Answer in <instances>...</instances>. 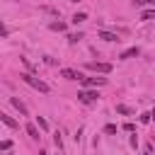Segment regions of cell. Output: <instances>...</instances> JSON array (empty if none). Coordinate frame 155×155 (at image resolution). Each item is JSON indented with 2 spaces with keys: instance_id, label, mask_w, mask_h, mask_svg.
Returning a JSON list of instances; mask_svg holds the SVG:
<instances>
[{
  "instance_id": "6da1fadb",
  "label": "cell",
  "mask_w": 155,
  "mask_h": 155,
  "mask_svg": "<svg viewBox=\"0 0 155 155\" xmlns=\"http://www.w3.org/2000/svg\"><path fill=\"white\" fill-rule=\"evenodd\" d=\"M19 78H22V80H24L27 85H31L34 90H39V92H44V94H46V92H51V87H48V85H46L44 80H39V78H34V75H29V73H22Z\"/></svg>"
},
{
  "instance_id": "7a4b0ae2",
  "label": "cell",
  "mask_w": 155,
  "mask_h": 155,
  "mask_svg": "<svg viewBox=\"0 0 155 155\" xmlns=\"http://www.w3.org/2000/svg\"><path fill=\"white\" fill-rule=\"evenodd\" d=\"M87 68L94 70V73H109L111 70V63H97V61H92V63H87Z\"/></svg>"
},
{
  "instance_id": "3957f363",
  "label": "cell",
  "mask_w": 155,
  "mask_h": 155,
  "mask_svg": "<svg viewBox=\"0 0 155 155\" xmlns=\"http://www.w3.org/2000/svg\"><path fill=\"white\" fill-rule=\"evenodd\" d=\"M97 97H99L97 92H87V90H85V92H78V99H80L82 104H92Z\"/></svg>"
},
{
  "instance_id": "277c9868",
  "label": "cell",
  "mask_w": 155,
  "mask_h": 155,
  "mask_svg": "<svg viewBox=\"0 0 155 155\" xmlns=\"http://www.w3.org/2000/svg\"><path fill=\"white\" fill-rule=\"evenodd\" d=\"M61 75H63L65 80H82V73H78V70H73V68H63Z\"/></svg>"
},
{
  "instance_id": "5b68a950",
  "label": "cell",
  "mask_w": 155,
  "mask_h": 155,
  "mask_svg": "<svg viewBox=\"0 0 155 155\" xmlns=\"http://www.w3.org/2000/svg\"><path fill=\"white\" fill-rule=\"evenodd\" d=\"M97 36H99V39H104V41H121V39H119V34H114V31H104V29H102Z\"/></svg>"
},
{
  "instance_id": "8992f818",
  "label": "cell",
  "mask_w": 155,
  "mask_h": 155,
  "mask_svg": "<svg viewBox=\"0 0 155 155\" xmlns=\"http://www.w3.org/2000/svg\"><path fill=\"white\" fill-rule=\"evenodd\" d=\"M0 121H2L5 126H10V128H17V121H15L12 116H7L5 111H0Z\"/></svg>"
},
{
  "instance_id": "52a82bcc",
  "label": "cell",
  "mask_w": 155,
  "mask_h": 155,
  "mask_svg": "<svg viewBox=\"0 0 155 155\" xmlns=\"http://www.w3.org/2000/svg\"><path fill=\"white\" fill-rule=\"evenodd\" d=\"M138 53H140V48H138V46H131V48H126V51L121 53V58L126 61V58H133V56H138Z\"/></svg>"
},
{
  "instance_id": "ba28073f",
  "label": "cell",
  "mask_w": 155,
  "mask_h": 155,
  "mask_svg": "<svg viewBox=\"0 0 155 155\" xmlns=\"http://www.w3.org/2000/svg\"><path fill=\"white\" fill-rule=\"evenodd\" d=\"M12 104H15V109H19V114H22V116H27V107L22 104V99H17V97H12Z\"/></svg>"
},
{
  "instance_id": "9c48e42d",
  "label": "cell",
  "mask_w": 155,
  "mask_h": 155,
  "mask_svg": "<svg viewBox=\"0 0 155 155\" xmlns=\"http://www.w3.org/2000/svg\"><path fill=\"white\" fill-rule=\"evenodd\" d=\"M107 82V78H87L85 80V85H104Z\"/></svg>"
},
{
  "instance_id": "30bf717a",
  "label": "cell",
  "mask_w": 155,
  "mask_h": 155,
  "mask_svg": "<svg viewBox=\"0 0 155 155\" xmlns=\"http://www.w3.org/2000/svg\"><path fill=\"white\" fill-rule=\"evenodd\" d=\"M85 19H87L85 12H75V15H73V24H80V22H85Z\"/></svg>"
},
{
  "instance_id": "8fae6325",
  "label": "cell",
  "mask_w": 155,
  "mask_h": 155,
  "mask_svg": "<svg viewBox=\"0 0 155 155\" xmlns=\"http://www.w3.org/2000/svg\"><path fill=\"white\" fill-rule=\"evenodd\" d=\"M116 111H119V114H126V116H128V114H133V109H131V107H126V104H116Z\"/></svg>"
},
{
  "instance_id": "7c38bea8",
  "label": "cell",
  "mask_w": 155,
  "mask_h": 155,
  "mask_svg": "<svg viewBox=\"0 0 155 155\" xmlns=\"http://www.w3.org/2000/svg\"><path fill=\"white\" fill-rule=\"evenodd\" d=\"M153 17H155V10H153V7H150V10H145V12L140 15V19H145V22H148V19H153Z\"/></svg>"
},
{
  "instance_id": "4fadbf2b",
  "label": "cell",
  "mask_w": 155,
  "mask_h": 155,
  "mask_svg": "<svg viewBox=\"0 0 155 155\" xmlns=\"http://www.w3.org/2000/svg\"><path fill=\"white\" fill-rule=\"evenodd\" d=\"M51 29H53V31H63L65 24H63V22H51Z\"/></svg>"
},
{
  "instance_id": "5bb4252c",
  "label": "cell",
  "mask_w": 155,
  "mask_h": 155,
  "mask_svg": "<svg viewBox=\"0 0 155 155\" xmlns=\"http://www.w3.org/2000/svg\"><path fill=\"white\" fill-rule=\"evenodd\" d=\"M27 133H29L31 138H39V131H36V126H31V124L27 126Z\"/></svg>"
},
{
  "instance_id": "9a60e30c",
  "label": "cell",
  "mask_w": 155,
  "mask_h": 155,
  "mask_svg": "<svg viewBox=\"0 0 155 155\" xmlns=\"http://www.w3.org/2000/svg\"><path fill=\"white\" fill-rule=\"evenodd\" d=\"M36 124H39V128H44V131H48V124H46V119H41V116H36Z\"/></svg>"
},
{
  "instance_id": "2e32d148",
  "label": "cell",
  "mask_w": 155,
  "mask_h": 155,
  "mask_svg": "<svg viewBox=\"0 0 155 155\" xmlns=\"http://www.w3.org/2000/svg\"><path fill=\"white\" fill-rule=\"evenodd\" d=\"M12 148V140H0V150H10Z\"/></svg>"
},
{
  "instance_id": "e0dca14e",
  "label": "cell",
  "mask_w": 155,
  "mask_h": 155,
  "mask_svg": "<svg viewBox=\"0 0 155 155\" xmlns=\"http://www.w3.org/2000/svg\"><path fill=\"white\" fill-rule=\"evenodd\" d=\"M68 39H70V44H78V41H80V39H82V34H70V36H68Z\"/></svg>"
},
{
  "instance_id": "ac0fdd59",
  "label": "cell",
  "mask_w": 155,
  "mask_h": 155,
  "mask_svg": "<svg viewBox=\"0 0 155 155\" xmlns=\"http://www.w3.org/2000/svg\"><path fill=\"white\" fill-rule=\"evenodd\" d=\"M140 121H143V124H150V111H143V114H140Z\"/></svg>"
},
{
  "instance_id": "d6986e66",
  "label": "cell",
  "mask_w": 155,
  "mask_h": 155,
  "mask_svg": "<svg viewBox=\"0 0 155 155\" xmlns=\"http://www.w3.org/2000/svg\"><path fill=\"white\" fill-rule=\"evenodd\" d=\"M104 133H116V126H114V124H107V126H104Z\"/></svg>"
},
{
  "instance_id": "ffe728a7",
  "label": "cell",
  "mask_w": 155,
  "mask_h": 155,
  "mask_svg": "<svg viewBox=\"0 0 155 155\" xmlns=\"http://www.w3.org/2000/svg\"><path fill=\"white\" fill-rule=\"evenodd\" d=\"M136 5H155V0H136Z\"/></svg>"
},
{
  "instance_id": "44dd1931",
  "label": "cell",
  "mask_w": 155,
  "mask_h": 155,
  "mask_svg": "<svg viewBox=\"0 0 155 155\" xmlns=\"http://www.w3.org/2000/svg\"><path fill=\"white\" fill-rule=\"evenodd\" d=\"M0 36H7V27H5L2 22H0Z\"/></svg>"
},
{
  "instance_id": "7402d4cb",
  "label": "cell",
  "mask_w": 155,
  "mask_h": 155,
  "mask_svg": "<svg viewBox=\"0 0 155 155\" xmlns=\"http://www.w3.org/2000/svg\"><path fill=\"white\" fill-rule=\"evenodd\" d=\"M39 155H46V153H39Z\"/></svg>"
},
{
  "instance_id": "603a6c76",
  "label": "cell",
  "mask_w": 155,
  "mask_h": 155,
  "mask_svg": "<svg viewBox=\"0 0 155 155\" xmlns=\"http://www.w3.org/2000/svg\"><path fill=\"white\" fill-rule=\"evenodd\" d=\"M70 2H78V0H70Z\"/></svg>"
}]
</instances>
